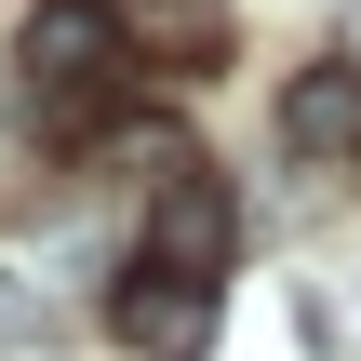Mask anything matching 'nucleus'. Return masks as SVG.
<instances>
[{"label":"nucleus","instance_id":"obj_6","mask_svg":"<svg viewBox=\"0 0 361 361\" xmlns=\"http://www.w3.org/2000/svg\"><path fill=\"white\" fill-rule=\"evenodd\" d=\"M27 322H40V295H0V335H27Z\"/></svg>","mask_w":361,"mask_h":361},{"label":"nucleus","instance_id":"obj_4","mask_svg":"<svg viewBox=\"0 0 361 361\" xmlns=\"http://www.w3.org/2000/svg\"><path fill=\"white\" fill-rule=\"evenodd\" d=\"M281 147H308V161H361V67H295V94H281Z\"/></svg>","mask_w":361,"mask_h":361},{"label":"nucleus","instance_id":"obj_1","mask_svg":"<svg viewBox=\"0 0 361 361\" xmlns=\"http://www.w3.org/2000/svg\"><path fill=\"white\" fill-rule=\"evenodd\" d=\"M121 54H134V13H121V0H40V13L13 27V67H27V94H40L67 134H94Z\"/></svg>","mask_w":361,"mask_h":361},{"label":"nucleus","instance_id":"obj_3","mask_svg":"<svg viewBox=\"0 0 361 361\" xmlns=\"http://www.w3.org/2000/svg\"><path fill=\"white\" fill-rule=\"evenodd\" d=\"M107 335H121L134 361H214V295H201V281L134 268V281L107 295Z\"/></svg>","mask_w":361,"mask_h":361},{"label":"nucleus","instance_id":"obj_5","mask_svg":"<svg viewBox=\"0 0 361 361\" xmlns=\"http://www.w3.org/2000/svg\"><path fill=\"white\" fill-rule=\"evenodd\" d=\"M147 54H174V67H214V54H228L214 0H147Z\"/></svg>","mask_w":361,"mask_h":361},{"label":"nucleus","instance_id":"obj_2","mask_svg":"<svg viewBox=\"0 0 361 361\" xmlns=\"http://www.w3.org/2000/svg\"><path fill=\"white\" fill-rule=\"evenodd\" d=\"M228 255H241V201L214 188V174H174L161 201H147V255L134 268H161V281H228Z\"/></svg>","mask_w":361,"mask_h":361}]
</instances>
